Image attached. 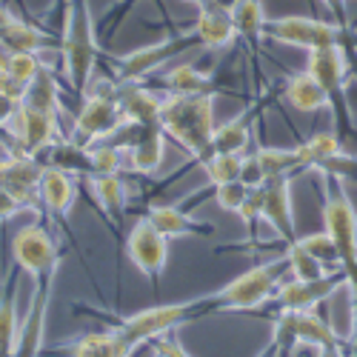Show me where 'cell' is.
<instances>
[{
	"instance_id": "1",
	"label": "cell",
	"mask_w": 357,
	"mask_h": 357,
	"mask_svg": "<svg viewBox=\"0 0 357 357\" xmlns=\"http://www.w3.org/2000/svg\"><path fill=\"white\" fill-rule=\"evenodd\" d=\"M98 61L100 43L92 23V6H89V0H66V15L61 26V75L75 98H86Z\"/></svg>"
},
{
	"instance_id": "2",
	"label": "cell",
	"mask_w": 357,
	"mask_h": 357,
	"mask_svg": "<svg viewBox=\"0 0 357 357\" xmlns=\"http://www.w3.org/2000/svg\"><path fill=\"white\" fill-rule=\"evenodd\" d=\"M218 95H163L160 129L200 166L209 158Z\"/></svg>"
},
{
	"instance_id": "3",
	"label": "cell",
	"mask_w": 357,
	"mask_h": 357,
	"mask_svg": "<svg viewBox=\"0 0 357 357\" xmlns=\"http://www.w3.org/2000/svg\"><path fill=\"white\" fill-rule=\"evenodd\" d=\"M286 272H289L286 255H280V257H275L269 263L252 266L249 272L237 275L223 289L206 294L209 312L212 314H220V312H255V309H260L263 303L272 301V294L283 283V275Z\"/></svg>"
},
{
	"instance_id": "4",
	"label": "cell",
	"mask_w": 357,
	"mask_h": 357,
	"mask_svg": "<svg viewBox=\"0 0 357 357\" xmlns=\"http://www.w3.org/2000/svg\"><path fill=\"white\" fill-rule=\"evenodd\" d=\"M209 314L212 312H209V303H206V294H203V297H192L186 303H166V306H152V309L126 314L117 320L114 329L129 343L143 346V343H152L160 335H169L174 329H181V326L203 320Z\"/></svg>"
},
{
	"instance_id": "5",
	"label": "cell",
	"mask_w": 357,
	"mask_h": 357,
	"mask_svg": "<svg viewBox=\"0 0 357 357\" xmlns=\"http://www.w3.org/2000/svg\"><path fill=\"white\" fill-rule=\"evenodd\" d=\"M123 123H126V114H123L121 103H117V98H114V83L112 86L100 83L98 92L83 98V106L75 114V126H72L69 140L89 149V146H95L100 140L103 143L112 140Z\"/></svg>"
},
{
	"instance_id": "6",
	"label": "cell",
	"mask_w": 357,
	"mask_h": 357,
	"mask_svg": "<svg viewBox=\"0 0 357 357\" xmlns=\"http://www.w3.org/2000/svg\"><path fill=\"white\" fill-rule=\"evenodd\" d=\"M306 72L323 86L326 98H329V109L335 112L337 135L343 137L346 132H351V112H349V100H346V72H349L346 49L326 46V49L309 52Z\"/></svg>"
},
{
	"instance_id": "7",
	"label": "cell",
	"mask_w": 357,
	"mask_h": 357,
	"mask_svg": "<svg viewBox=\"0 0 357 357\" xmlns=\"http://www.w3.org/2000/svg\"><path fill=\"white\" fill-rule=\"evenodd\" d=\"M3 135L12 137L15 152L32 155V158H43L54 143L63 140L61 114L20 100V106L12 114V121H9V126H6Z\"/></svg>"
},
{
	"instance_id": "8",
	"label": "cell",
	"mask_w": 357,
	"mask_h": 357,
	"mask_svg": "<svg viewBox=\"0 0 357 357\" xmlns=\"http://www.w3.org/2000/svg\"><path fill=\"white\" fill-rule=\"evenodd\" d=\"M61 246L52 237V231L46 226H23L17 229V234L12 237V260L17 269H23L32 283L57 278V269H61Z\"/></svg>"
},
{
	"instance_id": "9",
	"label": "cell",
	"mask_w": 357,
	"mask_h": 357,
	"mask_svg": "<svg viewBox=\"0 0 357 357\" xmlns=\"http://www.w3.org/2000/svg\"><path fill=\"white\" fill-rule=\"evenodd\" d=\"M266 38L275 43H283V46L314 52V49H326V46H343L349 32L329 20L289 15V17L266 20Z\"/></svg>"
},
{
	"instance_id": "10",
	"label": "cell",
	"mask_w": 357,
	"mask_h": 357,
	"mask_svg": "<svg viewBox=\"0 0 357 357\" xmlns=\"http://www.w3.org/2000/svg\"><path fill=\"white\" fill-rule=\"evenodd\" d=\"M272 340H278L280 357H289L294 346L323 349V346L340 343V335L335 332L329 317H323L314 309H309V312H278Z\"/></svg>"
},
{
	"instance_id": "11",
	"label": "cell",
	"mask_w": 357,
	"mask_h": 357,
	"mask_svg": "<svg viewBox=\"0 0 357 357\" xmlns=\"http://www.w3.org/2000/svg\"><path fill=\"white\" fill-rule=\"evenodd\" d=\"M189 46H197L192 29L189 32H181V35H172L166 40L140 46L135 52H126L121 57H112V69H114V77H117L114 83H137L146 75H152L155 69L166 66L174 54H181Z\"/></svg>"
},
{
	"instance_id": "12",
	"label": "cell",
	"mask_w": 357,
	"mask_h": 357,
	"mask_svg": "<svg viewBox=\"0 0 357 357\" xmlns=\"http://www.w3.org/2000/svg\"><path fill=\"white\" fill-rule=\"evenodd\" d=\"M109 143L121 149L126 169H132L137 174H158L166 160V135L160 126L123 123Z\"/></svg>"
},
{
	"instance_id": "13",
	"label": "cell",
	"mask_w": 357,
	"mask_h": 357,
	"mask_svg": "<svg viewBox=\"0 0 357 357\" xmlns=\"http://www.w3.org/2000/svg\"><path fill=\"white\" fill-rule=\"evenodd\" d=\"M126 255L137 266V272L152 286H158L169 263V237H163L146 218H140L126 234Z\"/></svg>"
},
{
	"instance_id": "14",
	"label": "cell",
	"mask_w": 357,
	"mask_h": 357,
	"mask_svg": "<svg viewBox=\"0 0 357 357\" xmlns=\"http://www.w3.org/2000/svg\"><path fill=\"white\" fill-rule=\"evenodd\" d=\"M340 286H346L343 269H335L320 280H294L291 278L278 286L269 303L275 306V312H309V309H317L320 303L329 301Z\"/></svg>"
},
{
	"instance_id": "15",
	"label": "cell",
	"mask_w": 357,
	"mask_h": 357,
	"mask_svg": "<svg viewBox=\"0 0 357 357\" xmlns=\"http://www.w3.org/2000/svg\"><path fill=\"white\" fill-rule=\"evenodd\" d=\"M40 172H43V160L23 155V152H12L6 158H0V189L12 192L29 212L40 215L38 209V183H40Z\"/></svg>"
},
{
	"instance_id": "16",
	"label": "cell",
	"mask_w": 357,
	"mask_h": 357,
	"mask_svg": "<svg viewBox=\"0 0 357 357\" xmlns=\"http://www.w3.org/2000/svg\"><path fill=\"white\" fill-rule=\"evenodd\" d=\"M54 278L35 283L32 303H29L26 317L20 320V335H17V349L15 357H43V340H46V314H49V301H52Z\"/></svg>"
},
{
	"instance_id": "17",
	"label": "cell",
	"mask_w": 357,
	"mask_h": 357,
	"mask_svg": "<svg viewBox=\"0 0 357 357\" xmlns=\"http://www.w3.org/2000/svg\"><path fill=\"white\" fill-rule=\"evenodd\" d=\"M263 220L289 246L297 241L294 209H291V177H272L263 183Z\"/></svg>"
},
{
	"instance_id": "18",
	"label": "cell",
	"mask_w": 357,
	"mask_h": 357,
	"mask_svg": "<svg viewBox=\"0 0 357 357\" xmlns=\"http://www.w3.org/2000/svg\"><path fill=\"white\" fill-rule=\"evenodd\" d=\"M75 195H77V183H75V174L61 169V166H52V163H43V172H40V183H38V197H40V206L57 218L61 223L69 220V212H72V203H75Z\"/></svg>"
},
{
	"instance_id": "19",
	"label": "cell",
	"mask_w": 357,
	"mask_h": 357,
	"mask_svg": "<svg viewBox=\"0 0 357 357\" xmlns=\"http://www.w3.org/2000/svg\"><path fill=\"white\" fill-rule=\"evenodd\" d=\"M135 343H129L117 329L109 332H89L61 349L43 351V357H132L135 354Z\"/></svg>"
},
{
	"instance_id": "20",
	"label": "cell",
	"mask_w": 357,
	"mask_h": 357,
	"mask_svg": "<svg viewBox=\"0 0 357 357\" xmlns=\"http://www.w3.org/2000/svg\"><path fill=\"white\" fill-rule=\"evenodd\" d=\"M197 6H200V12H197V20L192 23L197 46H203V49H226V46H231L234 38H237V29L231 23L229 9L212 3V0H200Z\"/></svg>"
},
{
	"instance_id": "21",
	"label": "cell",
	"mask_w": 357,
	"mask_h": 357,
	"mask_svg": "<svg viewBox=\"0 0 357 357\" xmlns=\"http://www.w3.org/2000/svg\"><path fill=\"white\" fill-rule=\"evenodd\" d=\"M163 237L174 241V237H209L215 231V223L192 218L181 206H166V203H152L143 215Z\"/></svg>"
},
{
	"instance_id": "22",
	"label": "cell",
	"mask_w": 357,
	"mask_h": 357,
	"mask_svg": "<svg viewBox=\"0 0 357 357\" xmlns=\"http://www.w3.org/2000/svg\"><path fill=\"white\" fill-rule=\"evenodd\" d=\"M114 98L121 103L126 123L137 126H160V106L163 98L155 95L152 89L137 86V83H114Z\"/></svg>"
},
{
	"instance_id": "23",
	"label": "cell",
	"mask_w": 357,
	"mask_h": 357,
	"mask_svg": "<svg viewBox=\"0 0 357 357\" xmlns=\"http://www.w3.org/2000/svg\"><path fill=\"white\" fill-rule=\"evenodd\" d=\"M86 183H89V189H92V197L100 206L103 218L114 229H123L126 203H129V189H126L123 177L121 174H89Z\"/></svg>"
},
{
	"instance_id": "24",
	"label": "cell",
	"mask_w": 357,
	"mask_h": 357,
	"mask_svg": "<svg viewBox=\"0 0 357 357\" xmlns=\"http://www.w3.org/2000/svg\"><path fill=\"white\" fill-rule=\"evenodd\" d=\"M43 72V61L40 54H29V52H12L9 61L0 66V92L23 100L26 92L32 89L35 77Z\"/></svg>"
},
{
	"instance_id": "25",
	"label": "cell",
	"mask_w": 357,
	"mask_h": 357,
	"mask_svg": "<svg viewBox=\"0 0 357 357\" xmlns=\"http://www.w3.org/2000/svg\"><path fill=\"white\" fill-rule=\"evenodd\" d=\"M17 266L12 263L0 283V357H15L20 320H17Z\"/></svg>"
},
{
	"instance_id": "26",
	"label": "cell",
	"mask_w": 357,
	"mask_h": 357,
	"mask_svg": "<svg viewBox=\"0 0 357 357\" xmlns=\"http://www.w3.org/2000/svg\"><path fill=\"white\" fill-rule=\"evenodd\" d=\"M255 112H257V106L241 112L223 126H215L209 155H246L249 143H252V114Z\"/></svg>"
},
{
	"instance_id": "27",
	"label": "cell",
	"mask_w": 357,
	"mask_h": 357,
	"mask_svg": "<svg viewBox=\"0 0 357 357\" xmlns=\"http://www.w3.org/2000/svg\"><path fill=\"white\" fill-rule=\"evenodd\" d=\"M231 23L237 29V38L252 46V52H260V40L266 38V15L263 0H234L229 6Z\"/></svg>"
},
{
	"instance_id": "28",
	"label": "cell",
	"mask_w": 357,
	"mask_h": 357,
	"mask_svg": "<svg viewBox=\"0 0 357 357\" xmlns=\"http://www.w3.org/2000/svg\"><path fill=\"white\" fill-rule=\"evenodd\" d=\"M283 95L286 100L303 114H312V112H320V109H329V98H326L323 86L309 75V72H297L286 80L283 86Z\"/></svg>"
},
{
	"instance_id": "29",
	"label": "cell",
	"mask_w": 357,
	"mask_h": 357,
	"mask_svg": "<svg viewBox=\"0 0 357 357\" xmlns=\"http://www.w3.org/2000/svg\"><path fill=\"white\" fill-rule=\"evenodd\" d=\"M163 86L169 89V95H218L220 89L212 80V75L197 72L192 63H181L166 72Z\"/></svg>"
},
{
	"instance_id": "30",
	"label": "cell",
	"mask_w": 357,
	"mask_h": 357,
	"mask_svg": "<svg viewBox=\"0 0 357 357\" xmlns=\"http://www.w3.org/2000/svg\"><path fill=\"white\" fill-rule=\"evenodd\" d=\"M255 158L266 174V181L272 177H294L297 172H303L301 155H297V146L294 149H278V146H260L255 149Z\"/></svg>"
},
{
	"instance_id": "31",
	"label": "cell",
	"mask_w": 357,
	"mask_h": 357,
	"mask_svg": "<svg viewBox=\"0 0 357 357\" xmlns=\"http://www.w3.org/2000/svg\"><path fill=\"white\" fill-rule=\"evenodd\" d=\"M0 43H3L6 49L12 52H29V54H40L46 46L54 43V38H49L46 32H40L38 26L26 23L20 17H15V23L6 29V35L0 38Z\"/></svg>"
},
{
	"instance_id": "32",
	"label": "cell",
	"mask_w": 357,
	"mask_h": 357,
	"mask_svg": "<svg viewBox=\"0 0 357 357\" xmlns=\"http://www.w3.org/2000/svg\"><path fill=\"white\" fill-rule=\"evenodd\" d=\"M343 152V140L337 132H320L314 137H309L306 143L297 146V155H301V163H303V172L314 169L317 163H323L326 158H332Z\"/></svg>"
},
{
	"instance_id": "33",
	"label": "cell",
	"mask_w": 357,
	"mask_h": 357,
	"mask_svg": "<svg viewBox=\"0 0 357 357\" xmlns=\"http://www.w3.org/2000/svg\"><path fill=\"white\" fill-rule=\"evenodd\" d=\"M283 255H286V263H289V275L294 280H320V278H326L329 272H335V269H326V266L314 255H309L297 241L289 243Z\"/></svg>"
},
{
	"instance_id": "34",
	"label": "cell",
	"mask_w": 357,
	"mask_h": 357,
	"mask_svg": "<svg viewBox=\"0 0 357 357\" xmlns=\"http://www.w3.org/2000/svg\"><path fill=\"white\" fill-rule=\"evenodd\" d=\"M26 103H32V106H40V109H49V112H57L61 114L63 112V103H61V89H57V77L49 66H43V72L35 77L32 89L26 92L23 98Z\"/></svg>"
},
{
	"instance_id": "35",
	"label": "cell",
	"mask_w": 357,
	"mask_h": 357,
	"mask_svg": "<svg viewBox=\"0 0 357 357\" xmlns=\"http://www.w3.org/2000/svg\"><path fill=\"white\" fill-rule=\"evenodd\" d=\"M241 163H243V155H209L200 169L206 174L209 186H223V183H231V181H241Z\"/></svg>"
},
{
	"instance_id": "36",
	"label": "cell",
	"mask_w": 357,
	"mask_h": 357,
	"mask_svg": "<svg viewBox=\"0 0 357 357\" xmlns=\"http://www.w3.org/2000/svg\"><path fill=\"white\" fill-rule=\"evenodd\" d=\"M297 243H301L309 255H314L326 269H343L340 266V255H337V246L332 241V234L329 231H314V234H303V237H297Z\"/></svg>"
},
{
	"instance_id": "37",
	"label": "cell",
	"mask_w": 357,
	"mask_h": 357,
	"mask_svg": "<svg viewBox=\"0 0 357 357\" xmlns=\"http://www.w3.org/2000/svg\"><path fill=\"white\" fill-rule=\"evenodd\" d=\"M89 158H92V174H121L126 169L123 152L109 140L89 146Z\"/></svg>"
},
{
	"instance_id": "38",
	"label": "cell",
	"mask_w": 357,
	"mask_h": 357,
	"mask_svg": "<svg viewBox=\"0 0 357 357\" xmlns=\"http://www.w3.org/2000/svg\"><path fill=\"white\" fill-rule=\"evenodd\" d=\"M314 172L332 177V181H337V183H357V155L337 152L332 158H326L323 163H317Z\"/></svg>"
},
{
	"instance_id": "39",
	"label": "cell",
	"mask_w": 357,
	"mask_h": 357,
	"mask_svg": "<svg viewBox=\"0 0 357 357\" xmlns=\"http://www.w3.org/2000/svg\"><path fill=\"white\" fill-rule=\"evenodd\" d=\"M246 195H249V186L241 183V181H231V183L215 186V203L220 206L223 212H231V215L241 212V206H243Z\"/></svg>"
},
{
	"instance_id": "40",
	"label": "cell",
	"mask_w": 357,
	"mask_h": 357,
	"mask_svg": "<svg viewBox=\"0 0 357 357\" xmlns=\"http://www.w3.org/2000/svg\"><path fill=\"white\" fill-rule=\"evenodd\" d=\"M237 218L243 220V226L255 234L257 229V223L263 220V186H257V189H249V195H246V200H243V206H241V212H237Z\"/></svg>"
},
{
	"instance_id": "41",
	"label": "cell",
	"mask_w": 357,
	"mask_h": 357,
	"mask_svg": "<svg viewBox=\"0 0 357 357\" xmlns=\"http://www.w3.org/2000/svg\"><path fill=\"white\" fill-rule=\"evenodd\" d=\"M241 183H246L249 189H257V186L266 183V174H263V169H260L255 152H252V155H249V152L243 155V163H241Z\"/></svg>"
},
{
	"instance_id": "42",
	"label": "cell",
	"mask_w": 357,
	"mask_h": 357,
	"mask_svg": "<svg viewBox=\"0 0 357 357\" xmlns=\"http://www.w3.org/2000/svg\"><path fill=\"white\" fill-rule=\"evenodd\" d=\"M26 209V206L6 189H0V223H9L15 215H20Z\"/></svg>"
},
{
	"instance_id": "43",
	"label": "cell",
	"mask_w": 357,
	"mask_h": 357,
	"mask_svg": "<svg viewBox=\"0 0 357 357\" xmlns=\"http://www.w3.org/2000/svg\"><path fill=\"white\" fill-rule=\"evenodd\" d=\"M323 6L329 9V15L335 17V23L349 32V9H346V0H323Z\"/></svg>"
},
{
	"instance_id": "44",
	"label": "cell",
	"mask_w": 357,
	"mask_h": 357,
	"mask_svg": "<svg viewBox=\"0 0 357 357\" xmlns=\"http://www.w3.org/2000/svg\"><path fill=\"white\" fill-rule=\"evenodd\" d=\"M17 106H20V100H15V98L0 92V132H6V126L12 121V114L17 112Z\"/></svg>"
},
{
	"instance_id": "45",
	"label": "cell",
	"mask_w": 357,
	"mask_h": 357,
	"mask_svg": "<svg viewBox=\"0 0 357 357\" xmlns=\"http://www.w3.org/2000/svg\"><path fill=\"white\" fill-rule=\"evenodd\" d=\"M317 357H349L343 343H332V346H323L317 349Z\"/></svg>"
},
{
	"instance_id": "46",
	"label": "cell",
	"mask_w": 357,
	"mask_h": 357,
	"mask_svg": "<svg viewBox=\"0 0 357 357\" xmlns=\"http://www.w3.org/2000/svg\"><path fill=\"white\" fill-rule=\"evenodd\" d=\"M15 23V15L9 12V6H3V3H0V38H3L6 35V29Z\"/></svg>"
},
{
	"instance_id": "47",
	"label": "cell",
	"mask_w": 357,
	"mask_h": 357,
	"mask_svg": "<svg viewBox=\"0 0 357 357\" xmlns=\"http://www.w3.org/2000/svg\"><path fill=\"white\" fill-rule=\"evenodd\" d=\"M257 357H280V346H278V340H269L260 351H257Z\"/></svg>"
},
{
	"instance_id": "48",
	"label": "cell",
	"mask_w": 357,
	"mask_h": 357,
	"mask_svg": "<svg viewBox=\"0 0 357 357\" xmlns=\"http://www.w3.org/2000/svg\"><path fill=\"white\" fill-rule=\"evenodd\" d=\"M52 12H54L57 17H61V20H63V15H66V0H54V6H52Z\"/></svg>"
},
{
	"instance_id": "49",
	"label": "cell",
	"mask_w": 357,
	"mask_h": 357,
	"mask_svg": "<svg viewBox=\"0 0 357 357\" xmlns=\"http://www.w3.org/2000/svg\"><path fill=\"white\" fill-rule=\"evenodd\" d=\"M212 3H218V6H223V9H229V6L234 3V0H212Z\"/></svg>"
},
{
	"instance_id": "50",
	"label": "cell",
	"mask_w": 357,
	"mask_h": 357,
	"mask_svg": "<svg viewBox=\"0 0 357 357\" xmlns=\"http://www.w3.org/2000/svg\"><path fill=\"white\" fill-rule=\"evenodd\" d=\"M152 357H169V354H163V351H158V349H152Z\"/></svg>"
}]
</instances>
